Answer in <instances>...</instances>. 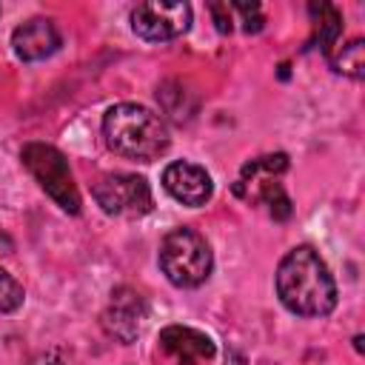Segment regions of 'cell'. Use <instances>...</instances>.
<instances>
[{"mask_svg":"<svg viewBox=\"0 0 365 365\" xmlns=\"http://www.w3.org/2000/svg\"><path fill=\"white\" fill-rule=\"evenodd\" d=\"M143 319H145V302L143 297L128 288V285H120L114 294H111V302L103 314V328L108 336H114L117 342H134L140 336V328H143Z\"/></svg>","mask_w":365,"mask_h":365,"instance_id":"52a82bcc","label":"cell"},{"mask_svg":"<svg viewBox=\"0 0 365 365\" xmlns=\"http://www.w3.org/2000/svg\"><path fill=\"white\" fill-rule=\"evenodd\" d=\"M160 268L177 288H197L211 277L214 257L211 245L194 228H174L163 237Z\"/></svg>","mask_w":365,"mask_h":365,"instance_id":"3957f363","label":"cell"},{"mask_svg":"<svg viewBox=\"0 0 365 365\" xmlns=\"http://www.w3.org/2000/svg\"><path fill=\"white\" fill-rule=\"evenodd\" d=\"M97 205L111 214V217H143L151 211L154 200H151V188L143 177L137 174H125V171H114V174H103L94 188H91Z\"/></svg>","mask_w":365,"mask_h":365,"instance_id":"5b68a950","label":"cell"},{"mask_svg":"<svg viewBox=\"0 0 365 365\" xmlns=\"http://www.w3.org/2000/svg\"><path fill=\"white\" fill-rule=\"evenodd\" d=\"M103 137L108 148L120 157L148 163L168 148V128L160 114L137 103L111 106L103 117Z\"/></svg>","mask_w":365,"mask_h":365,"instance_id":"7a4b0ae2","label":"cell"},{"mask_svg":"<svg viewBox=\"0 0 365 365\" xmlns=\"http://www.w3.org/2000/svg\"><path fill=\"white\" fill-rule=\"evenodd\" d=\"M23 165L29 168V174L40 182V188L68 214H80V191L74 185L68 160L60 148L48 145V143H26L20 151Z\"/></svg>","mask_w":365,"mask_h":365,"instance_id":"277c9868","label":"cell"},{"mask_svg":"<svg viewBox=\"0 0 365 365\" xmlns=\"http://www.w3.org/2000/svg\"><path fill=\"white\" fill-rule=\"evenodd\" d=\"M277 294L297 317H328L336 305V282L311 245H297L279 259Z\"/></svg>","mask_w":365,"mask_h":365,"instance_id":"6da1fadb","label":"cell"},{"mask_svg":"<svg viewBox=\"0 0 365 365\" xmlns=\"http://www.w3.org/2000/svg\"><path fill=\"white\" fill-rule=\"evenodd\" d=\"M0 11H3V9H0Z\"/></svg>","mask_w":365,"mask_h":365,"instance_id":"e0dca14e","label":"cell"},{"mask_svg":"<svg viewBox=\"0 0 365 365\" xmlns=\"http://www.w3.org/2000/svg\"><path fill=\"white\" fill-rule=\"evenodd\" d=\"M325 57H328V63H331L334 71L348 74L354 80H362L365 77V40L362 37H354L345 46L336 43Z\"/></svg>","mask_w":365,"mask_h":365,"instance_id":"7c38bea8","label":"cell"},{"mask_svg":"<svg viewBox=\"0 0 365 365\" xmlns=\"http://www.w3.org/2000/svg\"><path fill=\"white\" fill-rule=\"evenodd\" d=\"M308 11L314 20V40L311 43H319V48L328 54L342 37V14L331 3H311Z\"/></svg>","mask_w":365,"mask_h":365,"instance_id":"8fae6325","label":"cell"},{"mask_svg":"<svg viewBox=\"0 0 365 365\" xmlns=\"http://www.w3.org/2000/svg\"><path fill=\"white\" fill-rule=\"evenodd\" d=\"M191 26V6L188 3H163V0H148L140 3L131 11V29L143 40H174L185 34Z\"/></svg>","mask_w":365,"mask_h":365,"instance_id":"8992f818","label":"cell"},{"mask_svg":"<svg viewBox=\"0 0 365 365\" xmlns=\"http://www.w3.org/2000/svg\"><path fill=\"white\" fill-rule=\"evenodd\" d=\"M34 365H63V362H60V354H57V351H48V354H43V356H37Z\"/></svg>","mask_w":365,"mask_h":365,"instance_id":"2e32d148","label":"cell"},{"mask_svg":"<svg viewBox=\"0 0 365 365\" xmlns=\"http://www.w3.org/2000/svg\"><path fill=\"white\" fill-rule=\"evenodd\" d=\"M208 9H211V14H214L217 31L228 34V31H231V23H234V11H231V3H211Z\"/></svg>","mask_w":365,"mask_h":365,"instance_id":"9a60e30c","label":"cell"},{"mask_svg":"<svg viewBox=\"0 0 365 365\" xmlns=\"http://www.w3.org/2000/svg\"><path fill=\"white\" fill-rule=\"evenodd\" d=\"M163 188L182 205H205L214 194V182L208 177L205 168L194 165V163H185V160H177V163H168L165 171H163Z\"/></svg>","mask_w":365,"mask_h":365,"instance_id":"9c48e42d","label":"cell"},{"mask_svg":"<svg viewBox=\"0 0 365 365\" xmlns=\"http://www.w3.org/2000/svg\"><path fill=\"white\" fill-rule=\"evenodd\" d=\"M11 46H14V54L20 60H43L48 54L57 51L60 46V31L57 26L48 20V17H31L26 23H20L11 34Z\"/></svg>","mask_w":365,"mask_h":365,"instance_id":"30bf717a","label":"cell"},{"mask_svg":"<svg viewBox=\"0 0 365 365\" xmlns=\"http://www.w3.org/2000/svg\"><path fill=\"white\" fill-rule=\"evenodd\" d=\"M23 299H26L23 285H20L9 271H3V268H0V314L17 311V308L23 305Z\"/></svg>","mask_w":365,"mask_h":365,"instance_id":"4fadbf2b","label":"cell"},{"mask_svg":"<svg viewBox=\"0 0 365 365\" xmlns=\"http://www.w3.org/2000/svg\"><path fill=\"white\" fill-rule=\"evenodd\" d=\"M231 11L242 14V29H245L248 34H257V31L262 29V23H265L257 3H231Z\"/></svg>","mask_w":365,"mask_h":365,"instance_id":"5bb4252c","label":"cell"},{"mask_svg":"<svg viewBox=\"0 0 365 365\" xmlns=\"http://www.w3.org/2000/svg\"><path fill=\"white\" fill-rule=\"evenodd\" d=\"M157 342H160V351L174 365H208L214 359L211 336L188 325H165Z\"/></svg>","mask_w":365,"mask_h":365,"instance_id":"ba28073f","label":"cell"}]
</instances>
